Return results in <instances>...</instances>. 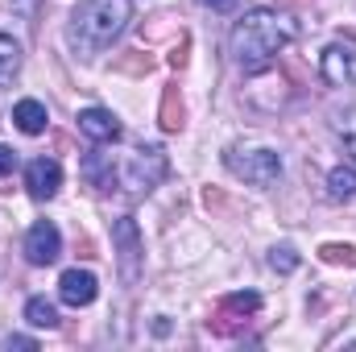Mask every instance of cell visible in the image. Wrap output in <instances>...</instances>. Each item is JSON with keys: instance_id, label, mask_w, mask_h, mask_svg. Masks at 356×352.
<instances>
[{"instance_id": "obj_2", "label": "cell", "mask_w": 356, "mask_h": 352, "mask_svg": "<svg viewBox=\"0 0 356 352\" xmlns=\"http://www.w3.org/2000/svg\"><path fill=\"white\" fill-rule=\"evenodd\" d=\"M133 21V0H79L71 13V46L79 54L108 50Z\"/></svg>"}, {"instance_id": "obj_5", "label": "cell", "mask_w": 356, "mask_h": 352, "mask_svg": "<svg viewBox=\"0 0 356 352\" xmlns=\"http://www.w3.org/2000/svg\"><path fill=\"white\" fill-rule=\"evenodd\" d=\"M112 245H116L120 282L124 286H137V278H141V232H137V220L133 216H120L112 224Z\"/></svg>"}, {"instance_id": "obj_22", "label": "cell", "mask_w": 356, "mask_h": 352, "mask_svg": "<svg viewBox=\"0 0 356 352\" xmlns=\"http://www.w3.org/2000/svg\"><path fill=\"white\" fill-rule=\"evenodd\" d=\"M170 67H186V38H178L175 54H170Z\"/></svg>"}, {"instance_id": "obj_23", "label": "cell", "mask_w": 356, "mask_h": 352, "mask_svg": "<svg viewBox=\"0 0 356 352\" xmlns=\"http://www.w3.org/2000/svg\"><path fill=\"white\" fill-rule=\"evenodd\" d=\"M199 4H207V8H216V13H224V8H232L236 0H199Z\"/></svg>"}, {"instance_id": "obj_12", "label": "cell", "mask_w": 356, "mask_h": 352, "mask_svg": "<svg viewBox=\"0 0 356 352\" xmlns=\"http://www.w3.org/2000/svg\"><path fill=\"white\" fill-rule=\"evenodd\" d=\"M13 125H17L25 137H42L46 125H50V112H46L42 99H21V104L13 108Z\"/></svg>"}, {"instance_id": "obj_15", "label": "cell", "mask_w": 356, "mask_h": 352, "mask_svg": "<svg viewBox=\"0 0 356 352\" xmlns=\"http://www.w3.org/2000/svg\"><path fill=\"white\" fill-rule=\"evenodd\" d=\"M25 323H33V328H46V332H54V328H58V307H54L50 298L33 294V298L25 303Z\"/></svg>"}, {"instance_id": "obj_10", "label": "cell", "mask_w": 356, "mask_h": 352, "mask_svg": "<svg viewBox=\"0 0 356 352\" xmlns=\"http://www.w3.org/2000/svg\"><path fill=\"white\" fill-rule=\"evenodd\" d=\"M79 133L95 145H108V141H120V120L108 108H83L79 112Z\"/></svg>"}, {"instance_id": "obj_6", "label": "cell", "mask_w": 356, "mask_h": 352, "mask_svg": "<svg viewBox=\"0 0 356 352\" xmlns=\"http://www.w3.org/2000/svg\"><path fill=\"white\" fill-rule=\"evenodd\" d=\"M319 75L327 88H356V46L353 42H332L319 54Z\"/></svg>"}, {"instance_id": "obj_20", "label": "cell", "mask_w": 356, "mask_h": 352, "mask_svg": "<svg viewBox=\"0 0 356 352\" xmlns=\"http://www.w3.org/2000/svg\"><path fill=\"white\" fill-rule=\"evenodd\" d=\"M340 133H344V145H348V154L356 158V112L340 120Z\"/></svg>"}, {"instance_id": "obj_11", "label": "cell", "mask_w": 356, "mask_h": 352, "mask_svg": "<svg viewBox=\"0 0 356 352\" xmlns=\"http://www.w3.org/2000/svg\"><path fill=\"white\" fill-rule=\"evenodd\" d=\"M261 311V294L257 290H236V294H228L224 303H220V311H216V332H224V323L228 319H249V315H257Z\"/></svg>"}, {"instance_id": "obj_24", "label": "cell", "mask_w": 356, "mask_h": 352, "mask_svg": "<svg viewBox=\"0 0 356 352\" xmlns=\"http://www.w3.org/2000/svg\"><path fill=\"white\" fill-rule=\"evenodd\" d=\"M8 349H33V340H29V336H13Z\"/></svg>"}, {"instance_id": "obj_3", "label": "cell", "mask_w": 356, "mask_h": 352, "mask_svg": "<svg viewBox=\"0 0 356 352\" xmlns=\"http://www.w3.org/2000/svg\"><path fill=\"white\" fill-rule=\"evenodd\" d=\"M224 166L236 178L253 182V186H273L282 178V158L273 150H241V145H232V150H224Z\"/></svg>"}, {"instance_id": "obj_9", "label": "cell", "mask_w": 356, "mask_h": 352, "mask_svg": "<svg viewBox=\"0 0 356 352\" xmlns=\"http://www.w3.org/2000/svg\"><path fill=\"white\" fill-rule=\"evenodd\" d=\"M95 294H99V282L91 269H67L58 278V298L67 307H88V303H95Z\"/></svg>"}, {"instance_id": "obj_7", "label": "cell", "mask_w": 356, "mask_h": 352, "mask_svg": "<svg viewBox=\"0 0 356 352\" xmlns=\"http://www.w3.org/2000/svg\"><path fill=\"white\" fill-rule=\"evenodd\" d=\"M63 257V232L50 220H38L25 232V262L29 265H54Z\"/></svg>"}, {"instance_id": "obj_4", "label": "cell", "mask_w": 356, "mask_h": 352, "mask_svg": "<svg viewBox=\"0 0 356 352\" xmlns=\"http://www.w3.org/2000/svg\"><path fill=\"white\" fill-rule=\"evenodd\" d=\"M166 175H170L166 150H158V145H141V150H133V158H129V166H124V186H129L133 195H149Z\"/></svg>"}, {"instance_id": "obj_19", "label": "cell", "mask_w": 356, "mask_h": 352, "mask_svg": "<svg viewBox=\"0 0 356 352\" xmlns=\"http://www.w3.org/2000/svg\"><path fill=\"white\" fill-rule=\"evenodd\" d=\"M269 265L282 269V273H294V269H298V253H294L290 245H277V249L269 253Z\"/></svg>"}, {"instance_id": "obj_17", "label": "cell", "mask_w": 356, "mask_h": 352, "mask_svg": "<svg viewBox=\"0 0 356 352\" xmlns=\"http://www.w3.org/2000/svg\"><path fill=\"white\" fill-rule=\"evenodd\" d=\"M17 71H21V46H17L8 33H0V88L13 83Z\"/></svg>"}, {"instance_id": "obj_16", "label": "cell", "mask_w": 356, "mask_h": 352, "mask_svg": "<svg viewBox=\"0 0 356 352\" xmlns=\"http://www.w3.org/2000/svg\"><path fill=\"white\" fill-rule=\"evenodd\" d=\"M327 195L340 199V203L356 199V166H336V170L327 175Z\"/></svg>"}, {"instance_id": "obj_18", "label": "cell", "mask_w": 356, "mask_h": 352, "mask_svg": "<svg viewBox=\"0 0 356 352\" xmlns=\"http://www.w3.org/2000/svg\"><path fill=\"white\" fill-rule=\"evenodd\" d=\"M319 257L327 265H344V269H353L356 265V249L353 245H319Z\"/></svg>"}, {"instance_id": "obj_14", "label": "cell", "mask_w": 356, "mask_h": 352, "mask_svg": "<svg viewBox=\"0 0 356 352\" xmlns=\"http://www.w3.org/2000/svg\"><path fill=\"white\" fill-rule=\"evenodd\" d=\"M158 125H162L166 133H182V125H186V108H182V95H178V88H166V91H162Z\"/></svg>"}, {"instance_id": "obj_1", "label": "cell", "mask_w": 356, "mask_h": 352, "mask_svg": "<svg viewBox=\"0 0 356 352\" xmlns=\"http://www.w3.org/2000/svg\"><path fill=\"white\" fill-rule=\"evenodd\" d=\"M298 38L294 21L282 17L277 8H249L236 25H232V38H228V50H232V63L245 71V75H261L273 67V58Z\"/></svg>"}, {"instance_id": "obj_21", "label": "cell", "mask_w": 356, "mask_h": 352, "mask_svg": "<svg viewBox=\"0 0 356 352\" xmlns=\"http://www.w3.org/2000/svg\"><path fill=\"white\" fill-rule=\"evenodd\" d=\"M13 166H17V154H13L8 145H0V178L13 175Z\"/></svg>"}, {"instance_id": "obj_8", "label": "cell", "mask_w": 356, "mask_h": 352, "mask_svg": "<svg viewBox=\"0 0 356 352\" xmlns=\"http://www.w3.org/2000/svg\"><path fill=\"white\" fill-rule=\"evenodd\" d=\"M58 186H63V166H58L54 158H33V162L25 166V191H29L38 203L54 199Z\"/></svg>"}, {"instance_id": "obj_13", "label": "cell", "mask_w": 356, "mask_h": 352, "mask_svg": "<svg viewBox=\"0 0 356 352\" xmlns=\"http://www.w3.org/2000/svg\"><path fill=\"white\" fill-rule=\"evenodd\" d=\"M79 175L88 178L99 195L116 191V166H112V158H108V154H88V158L79 162Z\"/></svg>"}]
</instances>
